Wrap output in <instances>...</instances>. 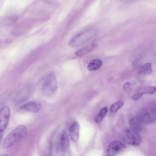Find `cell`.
Returning a JSON list of instances; mask_svg holds the SVG:
<instances>
[{"mask_svg":"<svg viewBox=\"0 0 156 156\" xmlns=\"http://www.w3.org/2000/svg\"><path fill=\"white\" fill-rule=\"evenodd\" d=\"M27 132L25 126L20 125L16 127L4 139L2 144L3 148H6L10 147L25 136Z\"/></svg>","mask_w":156,"mask_h":156,"instance_id":"1","label":"cell"},{"mask_svg":"<svg viewBox=\"0 0 156 156\" xmlns=\"http://www.w3.org/2000/svg\"><path fill=\"white\" fill-rule=\"evenodd\" d=\"M95 32V30L92 28L82 31L70 41L69 45L72 47H76L83 45L91 38Z\"/></svg>","mask_w":156,"mask_h":156,"instance_id":"2","label":"cell"},{"mask_svg":"<svg viewBox=\"0 0 156 156\" xmlns=\"http://www.w3.org/2000/svg\"><path fill=\"white\" fill-rule=\"evenodd\" d=\"M156 115V109L155 104L142 109L137 116L143 123H149L155 121Z\"/></svg>","mask_w":156,"mask_h":156,"instance_id":"3","label":"cell"},{"mask_svg":"<svg viewBox=\"0 0 156 156\" xmlns=\"http://www.w3.org/2000/svg\"><path fill=\"white\" fill-rule=\"evenodd\" d=\"M57 87L56 79L52 73L49 74L45 79L42 87L43 94L46 96L52 95Z\"/></svg>","mask_w":156,"mask_h":156,"instance_id":"4","label":"cell"},{"mask_svg":"<svg viewBox=\"0 0 156 156\" xmlns=\"http://www.w3.org/2000/svg\"><path fill=\"white\" fill-rule=\"evenodd\" d=\"M122 138L126 143L133 146H138L142 142L141 136L138 132L131 129H126L124 131Z\"/></svg>","mask_w":156,"mask_h":156,"instance_id":"5","label":"cell"},{"mask_svg":"<svg viewBox=\"0 0 156 156\" xmlns=\"http://www.w3.org/2000/svg\"><path fill=\"white\" fill-rule=\"evenodd\" d=\"M126 148V146L122 142L115 140L108 145L107 151V155L114 156Z\"/></svg>","mask_w":156,"mask_h":156,"instance_id":"6","label":"cell"},{"mask_svg":"<svg viewBox=\"0 0 156 156\" xmlns=\"http://www.w3.org/2000/svg\"><path fill=\"white\" fill-rule=\"evenodd\" d=\"M10 114V109L8 106H4L0 109V131H3L6 127Z\"/></svg>","mask_w":156,"mask_h":156,"instance_id":"7","label":"cell"},{"mask_svg":"<svg viewBox=\"0 0 156 156\" xmlns=\"http://www.w3.org/2000/svg\"><path fill=\"white\" fill-rule=\"evenodd\" d=\"M79 132V124L76 122H74L70 126L69 129L70 137L73 142H76L78 140Z\"/></svg>","mask_w":156,"mask_h":156,"instance_id":"8","label":"cell"},{"mask_svg":"<svg viewBox=\"0 0 156 156\" xmlns=\"http://www.w3.org/2000/svg\"><path fill=\"white\" fill-rule=\"evenodd\" d=\"M41 108V105L39 103L33 101L27 103L20 107V108L22 109L32 112H38Z\"/></svg>","mask_w":156,"mask_h":156,"instance_id":"9","label":"cell"},{"mask_svg":"<svg viewBox=\"0 0 156 156\" xmlns=\"http://www.w3.org/2000/svg\"><path fill=\"white\" fill-rule=\"evenodd\" d=\"M70 145L69 140L67 133L63 131L60 137V146L63 152L66 151L69 149Z\"/></svg>","mask_w":156,"mask_h":156,"instance_id":"10","label":"cell"},{"mask_svg":"<svg viewBox=\"0 0 156 156\" xmlns=\"http://www.w3.org/2000/svg\"><path fill=\"white\" fill-rule=\"evenodd\" d=\"M143 123L137 116L132 118L129 121L131 129L137 132H140L142 130Z\"/></svg>","mask_w":156,"mask_h":156,"instance_id":"11","label":"cell"},{"mask_svg":"<svg viewBox=\"0 0 156 156\" xmlns=\"http://www.w3.org/2000/svg\"><path fill=\"white\" fill-rule=\"evenodd\" d=\"M18 20V17L16 15H11L5 16L1 20V24L2 25L12 26L16 23Z\"/></svg>","mask_w":156,"mask_h":156,"instance_id":"12","label":"cell"},{"mask_svg":"<svg viewBox=\"0 0 156 156\" xmlns=\"http://www.w3.org/2000/svg\"><path fill=\"white\" fill-rule=\"evenodd\" d=\"M97 47V44H92L90 45L83 47L75 53V55L78 57H83L95 49Z\"/></svg>","mask_w":156,"mask_h":156,"instance_id":"13","label":"cell"},{"mask_svg":"<svg viewBox=\"0 0 156 156\" xmlns=\"http://www.w3.org/2000/svg\"><path fill=\"white\" fill-rule=\"evenodd\" d=\"M102 64V61L99 59H95L90 61L87 66L88 69L90 71H94L99 69Z\"/></svg>","mask_w":156,"mask_h":156,"instance_id":"14","label":"cell"},{"mask_svg":"<svg viewBox=\"0 0 156 156\" xmlns=\"http://www.w3.org/2000/svg\"><path fill=\"white\" fill-rule=\"evenodd\" d=\"M153 71L151 64L147 62L141 66L139 70V73L144 75H148L151 74Z\"/></svg>","mask_w":156,"mask_h":156,"instance_id":"15","label":"cell"},{"mask_svg":"<svg viewBox=\"0 0 156 156\" xmlns=\"http://www.w3.org/2000/svg\"><path fill=\"white\" fill-rule=\"evenodd\" d=\"M108 111V108L106 106H105L101 108L95 119V122L97 123L100 122L107 114Z\"/></svg>","mask_w":156,"mask_h":156,"instance_id":"16","label":"cell"},{"mask_svg":"<svg viewBox=\"0 0 156 156\" xmlns=\"http://www.w3.org/2000/svg\"><path fill=\"white\" fill-rule=\"evenodd\" d=\"M124 102L122 101H118L114 103L110 107V112L112 113L117 112L122 106Z\"/></svg>","mask_w":156,"mask_h":156,"instance_id":"17","label":"cell"},{"mask_svg":"<svg viewBox=\"0 0 156 156\" xmlns=\"http://www.w3.org/2000/svg\"><path fill=\"white\" fill-rule=\"evenodd\" d=\"M143 94H153L155 93L156 87H149L141 89L139 90Z\"/></svg>","mask_w":156,"mask_h":156,"instance_id":"18","label":"cell"},{"mask_svg":"<svg viewBox=\"0 0 156 156\" xmlns=\"http://www.w3.org/2000/svg\"><path fill=\"white\" fill-rule=\"evenodd\" d=\"M124 90L127 93H130L132 90V85L131 83L128 82L125 83L123 86Z\"/></svg>","mask_w":156,"mask_h":156,"instance_id":"19","label":"cell"},{"mask_svg":"<svg viewBox=\"0 0 156 156\" xmlns=\"http://www.w3.org/2000/svg\"><path fill=\"white\" fill-rule=\"evenodd\" d=\"M143 94L142 92L139 90L137 93L131 97V99L133 101H136L140 98Z\"/></svg>","mask_w":156,"mask_h":156,"instance_id":"20","label":"cell"},{"mask_svg":"<svg viewBox=\"0 0 156 156\" xmlns=\"http://www.w3.org/2000/svg\"><path fill=\"white\" fill-rule=\"evenodd\" d=\"M3 131H0V144L1 143V141L2 140V136L3 135Z\"/></svg>","mask_w":156,"mask_h":156,"instance_id":"21","label":"cell"}]
</instances>
